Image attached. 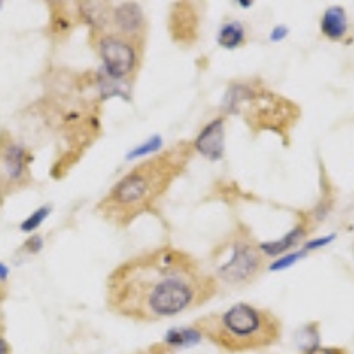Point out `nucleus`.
<instances>
[{
	"label": "nucleus",
	"instance_id": "f257e3e1",
	"mask_svg": "<svg viewBox=\"0 0 354 354\" xmlns=\"http://www.w3.org/2000/svg\"><path fill=\"white\" fill-rule=\"evenodd\" d=\"M216 289V278L197 259L161 246L117 266L106 282V305L121 317L156 322L204 305Z\"/></svg>",
	"mask_w": 354,
	"mask_h": 354
},
{
	"label": "nucleus",
	"instance_id": "f03ea898",
	"mask_svg": "<svg viewBox=\"0 0 354 354\" xmlns=\"http://www.w3.org/2000/svg\"><path fill=\"white\" fill-rule=\"evenodd\" d=\"M194 151L192 142H179L165 153L137 165L115 183L100 202L97 211L112 223L128 225L165 194L174 179L185 170Z\"/></svg>",
	"mask_w": 354,
	"mask_h": 354
},
{
	"label": "nucleus",
	"instance_id": "7ed1b4c3",
	"mask_svg": "<svg viewBox=\"0 0 354 354\" xmlns=\"http://www.w3.org/2000/svg\"><path fill=\"white\" fill-rule=\"evenodd\" d=\"M202 338L227 353H250L274 346L282 337V322L273 312L248 303L211 314L194 322Z\"/></svg>",
	"mask_w": 354,
	"mask_h": 354
},
{
	"label": "nucleus",
	"instance_id": "20e7f679",
	"mask_svg": "<svg viewBox=\"0 0 354 354\" xmlns=\"http://www.w3.org/2000/svg\"><path fill=\"white\" fill-rule=\"evenodd\" d=\"M227 110L245 115L246 122L254 129H271L277 133H286L299 115L296 105L290 101L246 84L234 85L227 94Z\"/></svg>",
	"mask_w": 354,
	"mask_h": 354
},
{
	"label": "nucleus",
	"instance_id": "39448f33",
	"mask_svg": "<svg viewBox=\"0 0 354 354\" xmlns=\"http://www.w3.org/2000/svg\"><path fill=\"white\" fill-rule=\"evenodd\" d=\"M214 278L229 286L252 283L264 268V254L248 232H234L213 252Z\"/></svg>",
	"mask_w": 354,
	"mask_h": 354
},
{
	"label": "nucleus",
	"instance_id": "423d86ee",
	"mask_svg": "<svg viewBox=\"0 0 354 354\" xmlns=\"http://www.w3.org/2000/svg\"><path fill=\"white\" fill-rule=\"evenodd\" d=\"M96 46L106 73L115 80H126L131 77L140 62L138 53L142 52V44L115 32L100 34Z\"/></svg>",
	"mask_w": 354,
	"mask_h": 354
},
{
	"label": "nucleus",
	"instance_id": "0eeeda50",
	"mask_svg": "<svg viewBox=\"0 0 354 354\" xmlns=\"http://www.w3.org/2000/svg\"><path fill=\"white\" fill-rule=\"evenodd\" d=\"M28 156L20 144L8 140L0 149V186H21L28 179Z\"/></svg>",
	"mask_w": 354,
	"mask_h": 354
},
{
	"label": "nucleus",
	"instance_id": "6e6552de",
	"mask_svg": "<svg viewBox=\"0 0 354 354\" xmlns=\"http://www.w3.org/2000/svg\"><path fill=\"white\" fill-rule=\"evenodd\" d=\"M109 25H112V30H109V32L128 37L138 44H142V41H144L145 18L137 4H122L113 9L110 12Z\"/></svg>",
	"mask_w": 354,
	"mask_h": 354
},
{
	"label": "nucleus",
	"instance_id": "1a4fd4ad",
	"mask_svg": "<svg viewBox=\"0 0 354 354\" xmlns=\"http://www.w3.org/2000/svg\"><path fill=\"white\" fill-rule=\"evenodd\" d=\"M194 149L204 154L207 160L216 161L223 156L225 149V121L218 117L205 124L194 140Z\"/></svg>",
	"mask_w": 354,
	"mask_h": 354
},
{
	"label": "nucleus",
	"instance_id": "9d476101",
	"mask_svg": "<svg viewBox=\"0 0 354 354\" xmlns=\"http://www.w3.org/2000/svg\"><path fill=\"white\" fill-rule=\"evenodd\" d=\"M347 28H349V24H347L346 9L340 8V6H333V8H328L324 11L321 20V32L328 39H342L346 36Z\"/></svg>",
	"mask_w": 354,
	"mask_h": 354
},
{
	"label": "nucleus",
	"instance_id": "9b49d317",
	"mask_svg": "<svg viewBox=\"0 0 354 354\" xmlns=\"http://www.w3.org/2000/svg\"><path fill=\"white\" fill-rule=\"evenodd\" d=\"M202 333L195 324L192 326H186V328H176V330H170L167 333L165 344L169 349H183V347H189V346H195V344L201 342Z\"/></svg>",
	"mask_w": 354,
	"mask_h": 354
},
{
	"label": "nucleus",
	"instance_id": "f8f14e48",
	"mask_svg": "<svg viewBox=\"0 0 354 354\" xmlns=\"http://www.w3.org/2000/svg\"><path fill=\"white\" fill-rule=\"evenodd\" d=\"M194 17V11L192 9H183V4L176 6L174 9V17H172V25H176V30H174V39L181 43L183 37L195 36V24H197V18Z\"/></svg>",
	"mask_w": 354,
	"mask_h": 354
},
{
	"label": "nucleus",
	"instance_id": "ddd939ff",
	"mask_svg": "<svg viewBox=\"0 0 354 354\" xmlns=\"http://www.w3.org/2000/svg\"><path fill=\"white\" fill-rule=\"evenodd\" d=\"M306 229L303 225H298L296 229L290 230L289 234H286L280 241H273V243H262L261 246V252L266 255H280L283 254V252H287V250H290L292 246L298 245L299 239L305 236Z\"/></svg>",
	"mask_w": 354,
	"mask_h": 354
},
{
	"label": "nucleus",
	"instance_id": "4468645a",
	"mask_svg": "<svg viewBox=\"0 0 354 354\" xmlns=\"http://www.w3.org/2000/svg\"><path fill=\"white\" fill-rule=\"evenodd\" d=\"M245 41V27L239 21H229L218 32V44L227 50H234L241 46Z\"/></svg>",
	"mask_w": 354,
	"mask_h": 354
},
{
	"label": "nucleus",
	"instance_id": "2eb2a0df",
	"mask_svg": "<svg viewBox=\"0 0 354 354\" xmlns=\"http://www.w3.org/2000/svg\"><path fill=\"white\" fill-rule=\"evenodd\" d=\"M50 213H52V207H50V205H43V207H39L37 211H34L27 220H24L20 229L24 230V232H34V230H36L37 227H39L46 218H48Z\"/></svg>",
	"mask_w": 354,
	"mask_h": 354
},
{
	"label": "nucleus",
	"instance_id": "dca6fc26",
	"mask_svg": "<svg viewBox=\"0 0 354 354\" xmlns=\"http://www.w3.org/2000/svg\"><path fill=\"white\" fill-rule=\"evenodd\" d=\"M303 255H305V252H294V254L287 255V257L280 259V261H277V262H274V264H271V270H273V271L286 270V268L292 266L296 261H299V259H301Z\"/></svg>",
	"mask_w": 354,
	"mask_h": 354
},
{
	"label": "nucleus",
	"instance_id": "f3484780",
	"mask_svg": "<svg viewBox=\"0 0 354 354\" xmlns=\"http://www.w3.org/2000/svg\"><path fill=\"white\" fill-rule=\"evenodd\" d=\"M24 248H27L28 252H32V254H36V252H39L41 248H43V239H41V236H30V238L27 239V243L24 245Z\"/></svg>",
	"mask_w": 354,
	"mask_h": 354
},
{
	"label": "nucleus",
	"instance_id": "a211bd4d",
	"mask_svg": "<svg viewBox=\"0 0 354 354\" xmlns=\"http://www.w3.org/2000/svg\"><path fill=\"white\" fill-rule=\"evenodd\" d=\"M305 354H347L342 347H315V349L306 351Z\"/></svg>",
	"mask_w": 354,
	"mask_h": 354
},
{
	"label": "nucleus",
	"instance_id": "6ab92c4d",
	"mask_svg": "<svg viewBox=\"0 0 354 354\" xmlns=\"http://www.w3.org/2000/svg\"><path fill=\"white\" fill-rule=\"evenodd\" d=\"M335 238H337V236H335V234H331V236H328V238L314 239V241L306 243V246H305V248H306V250H315V248H322V246H326L328 243H331V241H333Z\"/></svg>",
	"mask_w": 354,
	"mask_h": 354
},
{
	"label": "nucleus",
	"instance_id": "aec40b11",
	"mask_svg": "<svg viewBox=\"0 0 354 354\" xmlns=\"http://www.w3.org/2000/svg\"><path fill=\"white\" fill-rule=\"evenodd\" d=\"M160 144H161V140L158 137H154L153 140L149 142V144L145 145V147H149V149H158V147H160ZM147 153V149H138V151H133L131 154H129V158H137V156H142V154H145Z\"/></svg>",
	"mask_w": 354,
	"mask_h": 354
},
{
	"label": "nucleus",
	"instance_id": "412c9836",
	"mask_svg": "<svg viewBox=\"0 0 354 354\" xmlns=\"http://www.w3.org/2000/svg\"><path fill=\"white\" fill-rule=\"evenodd\" d=\"M147 354H172V353H170V349L165 346V344H160V346H151L149 349H147Z\"/></svg>",
	"mask_w": 354,
	"mask_h": 354
},
{
	"label": "nucleus",
	"instance_id": "4be33fe9",
	"mask_svg": "<svg viewBox=\"0 0 354 354\" xmlns=\"http://www.w3.org/2000/svg\"><path fill=\"white\" fill-rule=\"evenodd\" d=\"M0 354H11V346L2 335H0Z\"/></svg>",
	"mask_w": 354,
	"mask_h": 354
},
{
	"label": "nucleus",
	"instance_id": "5701e85b",
	"mask_svg": "<svg viewBox=\"0 0 354 354\" xmlns=\"http://www.w3.org/2000/svg\"><path fill=\"white\" fill-rule=\"evenodd\" d=\"M287 34V28L286 27H278L277 30L273 32V39H282L283 36Z\"/></svg>",
	"mask_w": 354,
	"mask_h": 354
},
{
	"label": "nucleus",
	"instance_id": "b1692460",
	"mask_svg": "<svg viewBox=\"0 0 354 354\" xmlns=\"http://www.w3.org/2000/svg\"><path fill=\"white\" fill-rule=\"evenodd\" d=\"M8 274H9V268L0 262V280H8Z\"/></svg>",
	"mask_w": 354,
	"mask_h": 354
},
{
	"label": "nucleus",
	"instance_id": "393cba45",
	"mask_svg": "<svg viewBox=\"0 0 354 354\" xmlns=\"http://www.w3.org/2000/svg\"><path fill=\"white\" fill-rule=\"evenodd\" d=\"M2 194H4V189H2V186H0V204H2Z\"/></svg>",
	"mask_w": 354,
	"mask_h": 354
},
{
	"label": "nucleus",
	"instance_id": "a878e982",
	"mask_svg": "<svg viewBox=\"0 0 354 354\" xmlns=\"http://www.w3.org/2000/svg\"><path fill=\"white\" fill-rule=\"evenodd\" d=\"M135 354H147V349H145V351H140V353H135Z\"/></svg>",
	"mask_w": 354,
	"mask_h": 354
},
{
	"label": "nucleus",
	"instance_id": "bb28decb",
	"mask_svg": "<svg viewBox=\"0 0 354 354\" xmlns=\"http://www.w3.org/2000/svg\"><path fill=\"white\" fill-rule=\"evenodd\" d=\"M0 6H2V4H0Z\"/></svg>",
	"mask_w": 354,
	"mask_h": 354
}]
</instances>
